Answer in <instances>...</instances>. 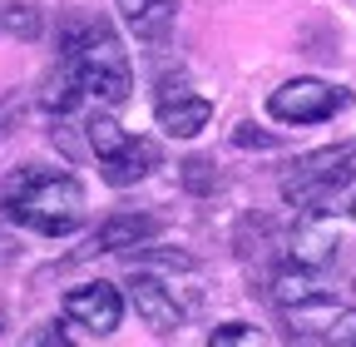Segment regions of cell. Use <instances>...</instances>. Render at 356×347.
<instances>
[{"label":"cell","instance_id":"1","mask_svg":"<svg viewBox=\"0 0 356 347\" xmlns=\"http://www.w3.org/2000/svg\"><path fill=\"white\" fill-rule=\"evenodd\" d=\"M0 219L20 229H35L44 238H65L84 224V184L74 174H44V169H20L0 194Z\"/></svg>","mask_w":356,"mask_h":347},{"label":"cell","instance_id":"2","mask_svg":"<svg viewBox=\"0 0 356 347\" xmlns=\"http://www.w3.org/2000/svg\"><path fill=\"white\" fill-rule=\"evenodd\" d=\"M60 60L74 65L84 95H95L104 105H124L134 95V70H129V55L119 45V35L109 20L99 15H74L65 20L60 30Z\"/></svg>","mask_w":356,"mask_h":347},{"label":"cell","instance_id":"3","mask_svg":"<svg viewBox=\"0 0 356 347\" xmlns=\"http://www.w3.org/2000/svg\"><path fill=\"white\" fill-rule=\"evenodd\" d=\"M346 105H351L346 84H332V79H317V75H297V79L277 84L267 95V114L277 124H322V119L341 114Z\"/></svg>","mask_w":356,"mask_h":347},{"label":"cell","instance_id":"4","mask_svg":"<svg viewBox=\"0 0 356 347\" xmlns=\"http://www.w3.org/2000/svg\"><path fill=\"white\" fill-rule=\"evenodd\" d=\"M65 318L89 327L95 337H109L119 323H124V293L114 283H84V288H70L65 293Z\"/></svg>","mask_w":356,"mask_h":347},{"label":"cell","instance_id":"5","mask_svg":"<svg viewBox=\"0 0 356 347\" xmlns=\"http://www.w3.org/2000/svg\"><path fill=\"white\" fill-rule=\"evenodd\" d=\"M129 302H134V313H139L159 337L184 327V302H178L173 288L163 278H154V273H134L129 278Z\"/></svg>","mask_w":356,"mask_h":347},{"label":"cell","instance_id":"6","mask_svg":"<svg viewBox=\"0 0 356 347\" xmlns=\"http://www.w3.org/2000/svg\"><path fill=\"white\" fill-rule=\"evenodd\" d=\"M159 129L168 139H193L208 129L213 119V105L203 95H188V90H178V84H168V90H159V109H154Z\"/></svg>","mask_w":356,"mask_h":347},{"label":"cell","instance_id":"7","mask_svg":"<svg viewBox=\"0 0 356 347\" xmlns=\"http://www.w3.org/2000/svg\"><path fill=\"white\" fill-rule=\"evenodd\" d=\"M159 233V219L154 213H114V219H104L99 224V233H95V248L89 253H139L149 238Z\"/></svg>","mask_w":356,"mask_h":347},{"label":"cell","instance_id":"8","mask_svg":"<svg viewBox=\"0 0 356 347\" xmlns=\"http://www.w3.org/2000/svg\"><path fill=\"white\" fill-rule=\"evenodd\" d=\"M154 169H159V144H149V139H134L124 154H114V159H104V164H99L104 184H114V189H129V184L149 179Z\"/></svg>","mask_w":356,"mask_h":347},{"label":"cell","instance_id":"9","mask_svg":"<svg viewBox=\"0 0 356 347\" xmlns=\"http://www.w3.org/2000/svg\"><path fill=\"white\" fill-rule=\"evenodd\" d=\"M332 253H337V229L322 224V219H307L297 233H292V263L312 268L317 273L322 263H332Z\"/></svg>","mask_w":356,"mask_h":347},{"label":"cell","instance_id":"10","mask_svg":"<svg viewBox=\"0 0 356 347\" xmlns=\"http://www.w3.org/2000/svg\"><path fill=\"white\" fill-rule=\"evenodd\" d=\"M84 139H89V149H95V159L104 164V159H114V154H124L129 144H134V134L119 124V119H109V114H95L84 124Z\"/></svg>","mask_w":356,"mask_h":347},{"label":"cell","instance_id":"11","mask_svg":"<svg viewBox=\"0 0 356 347\" xmlns=\"http://www.w3.org/2000/svg\"><path fill=\"white\" fill-rule=\"evenodd\" d=\"M44 109H50V114H70L79 100H84V84H79V75H74V65L70 60H60V70L50 75V79H44Z\"/></svg>","mask_w":356,"mask_h":347},{"label":"cell","instance_id":"12","mask_svg":"<svg viewBox=\"0 0 356 347\" xmlns=\"http://www.w3.org/2000/svg\"><path fill=\"white\" fill-rule=\"evenodd\" d=\"M322 288H317V278H312V268H302V263H292V268H282L277 278H273V298H277V308H297V302H307V298H317Z\"/></svg>","mask_w":356,"mask_h":347},{"label":"cell","instance_id":"13","mask_svg":"<svg viewBox=\"0 0 356 347\" xmlns=\"http://www.w3.org/2000/svg\"><path fill=\"white\" fill-rule=\"evenodd\" d=\"M173 10H178V0H144V15L134 25V35L139 40H163L168 25H173Z\"/></svg>","mask_w":356,"mask_h":347},{"label":"cell","instance_id":"14","mask_svg":"<svg viewBox=\"0 0 356 347\" xmlns=\"http://www.w3.org/2000/svg\"><path fill=\"white\" fill-rule=\"evenodd\" d=\"M0 30L15 35V40H40L44 20H40L35 6H0Z\"/></svg>","mask_w":356,"mask_h":347},{"label":"cell","instance_id":"15","mask_svg":"<svg viewBox=\"0 0 356 347\" xmlns=\"http://www.w3.org/2000/svg\"><path fill=\"white\" fill-rule=\"evenodd\" d=\"M184 189H188V194H213V189H218L213 159H184Z\"/></svg>","mask_w":356,"mask_h":347},{"label":"cell","instance_id":"16","mask_svg":"<svg viewBox=\"0 0 356 347\" xmlns=\"http://www.w3.org/2000/svg\"><path fill=\"white\" fill-rule=\"evenodd\" d=\"M208 342H213V347H233V342H248V347H252V342H262V332L248 327V323H222V327L208 332Z\"/></svg>","mask_w":356,"mask_h":347},{"label":"cell","instance_id":"17","mask_svg":"<svg viewBox=\"0 0 356 347\" xmlns=\"http://www.w3.org/2000/svg\"><path fill=\"white\" fill-rule=\"evenodd\" d=\"M233 144H238V149H277V134H267L262 124H248V119H243V124L233 129Z\"/></svg>","mask_w":356,"mask_h":347},{"label":"cell","instance_id":"18","mask_svg":"<svg viewBox=\"0 0 356 347\" xmlns=\"http://www.w3.org/2000/svg\"><path fill=\"white\" fill-rule=\"evenodd\" d=\"M30 342H50V347H65V342H70V337H65V332H60V323H44V332H35V337H30Z\"/></svg>","mask_w":356,"mask_h":347},{"label":"cell","instance_id":"19","mask_svg":"<svg viewBox=\"0 0 356 347\" xmlns=\"http://www.w3.org/2000/svg\"><path fill=\"white\" fill-rule=\"evenodd\" d=\"M0 332H6V302H0Z\"/></svg>","mask_w":356,"mask_h":347}]
</instances>
